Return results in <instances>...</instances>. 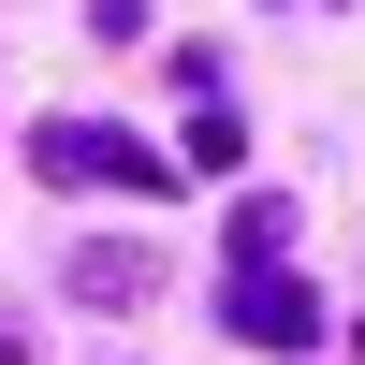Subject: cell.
I'll use <instances>...</instances> for the list:
<instances>
[{
  "label": "cell",
  "instance_id": "1",
  "mask_svg": "<svg viewBox=\"0 0 365 365\" xmlns=\"http://www.w3.org/2000/svg\"><path fill=\"white\" fill-rule=\"evenodd\" d=\"M234 322H249L263 351H307V336H322V307H307V292H292V278H263V263H249V278H234Z\"/></svg>",
  "mask_w": 365,
  "mask_h": 365
}]
</instances>
